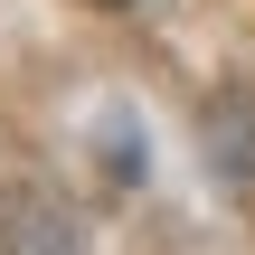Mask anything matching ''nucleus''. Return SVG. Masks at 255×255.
<instances>
[{
  "instance_id": "1",
  "label": "nucleus",
  "mask_w": 255,
  "mask_h": 255,
  "mask_svg": "<svg viewBox=\"0 0 255 255\" xmlns=\"http://www.w3.org/2000/svg\"><path fill=\"white\" fill-rule=\"evenodd\" d=\"M104 9H123V0H104Z\"/></svg>"
}]
</instances>
